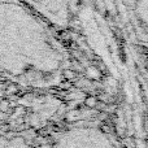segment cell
Returning <instances> with one entry per match:
<instances>
[{
  "mask_svg": "<svg viewBox=\"0 0 148 148\" xmlns=\"http://www.w3.org/2000/svg\"><path fill=\"white\" fill-rule=\"evenodd\" d=\"M0 148H14L13 143L9 140H7L5 138H0Z\"/></svg>",
  "mask_w": 148,
  "mask_h": 148,
  "instance_id": "6da1fadb",
  "label": "cell"
},
{
  "mask_svg": "<svg viewBox=\"0 0 148 148\" xmlns=\"http://www.w3.org/2000/svg\"><path fill=\"white\" fill-rule=\"evenodd\" d=\"M66 117H68V120H69V121L75 120V118H78V112H77V110H73V112L68 113V114H66Z\"/></svg>",
  "mask_w": 148,
  "mask_h": 148,
  "instance_id": "7a4b0ae2",
  "label": "cell"
},
{
  "mask_svg": "<svg viewBox=\"0 0 148 148\" xmlns=\"http://www.w3.org/2000/svg\"><path fill=\"white\" fill-rule=\"evenodd\" d=\"M95 103H96V101H95V99H92V97H90V99L86 100V104L88 105V107H94Z\"/></svg>",
  "mask_w": 148,
  "mask_h": 148,
  "instance_id": "3957f363",
  "label": "cell"
}]
</instances>
